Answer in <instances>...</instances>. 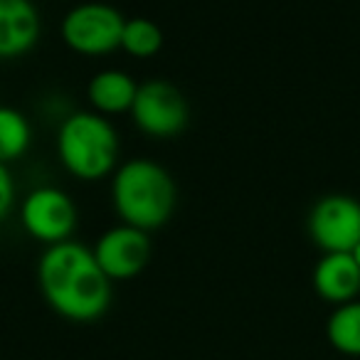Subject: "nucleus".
<instances>
[{
    "instance_id": "1a4fd4ad",
    "label": "nucleus",
    "mask_w": 360,
    "mask_h": 360,
    "mask_svg": "<svg viewBox=\"0 0 360 360\" xmlns=\"http://www.w3.org/2000/svg\"><path fill=\"white\" fill-rule=\"evenodd\" d=\"M42 18L32 0H0V60H18L40 42Z\"/></svg>"
},
{
    "instance_id": "dca6fc26",
    "label": "nucleus",
    "mask_w": 360,
    "mask_h": 360,
    "mask_svg": "<svg viewBox=\"0 0 360 360\" xmlns=\"http://www.w3.org/2000/svg\"><path fill=\"white\" fill-rule=\"evenodd\" d=\"M350 255H353L355 264H358V266H360V242H358V245H355V247H353V252H350Z\"/></svg>"
},
{
    "instance_id": "423d86ee",
    "label": "nucleus",
    "mask_w": 360,
    "mask_h": 360,
    "mask_svg": "<svg viewBox=\"0 0 360 360\" xmlns=\"http://www.w3.org/2000/svg\"><path fill=\"white\" fill-rule=\"evenodd\" d=\"M18 217L27 237L45 247L72 240L79 225V210L70 193L57 186H37L20 200Z\"/></svg>"
},
{
    "instance_id": "f257e3e1",
    "label": "nucleus",
    "mask_w": 360,
    "mask_h": 360,
    "mask_svg": "<svg viewBox=\"0 0 360 360\" xmlns=\"http://www.w3.org/2000/svg\"><path fill=\"white\" fill-rule=\"evenodd\" d=\"M37 286L47 306L72 323L99 321L114 299V281L99 266L94 250L77 240L45 247L37 262Z\"/></svg>"
},
{
    "instance_id": "7ed1b4c3",
    "label": "nucleus",
    "mask_w": 360,
    "mask_h": 360,
    "mask_svg": "<svg viewBox=\"0 0 360 360\" xmlns=\"http://www.w3.org/2000/svg\"><path fill=\"white\" fill-rule=\"evenodd\" d=\"M57 158L77 180L94 183L119 168V134L109 116L96 111H72L62 119L55 136Z\"/></svg>"
},
{
    "instance_id": "2eb2a0df",
    "label": "nucleus",
    "mask_w": 360,
    "mask_h": 360,
    "mask_svg": "<svg viewBox=\"0 0 360 360\" xmlns=\"http://www.w3.org/2000/svg\"><path fill=\"white\" fill-rule=\"evenodd\" d=\"M18 202V188L15 178L11 173V165L0 163V222H6L13 215Z\"/></svg>"
},
{
    "instance_id": "f8f14e48",
    "label": "nucleus",
    "mask_w": 360,
    "mask_h": 360,
    "mask_svg": "<svg viewBox=\"0 0 360 360\" xmlns=\"http://www.w3.org/2000/svg\"><path fill=\"white\" fill-rule=\"evenodd\" d=\"M326 338L333 350L360 358V299L335 306L326 321Z\"/></svg>"
},
{
    "instance_id": "0eeeda50",
    "label": "nucleus",
    "mask_w": 360,
    "mask_h": 360,
    "mask_svg": "<svg viewBox=\"0 0 360 360\" xmlns=\"http://www.w3.org/2000/svg\"><path fill=\"white\" fill-rule=\"evenodd\" d=\"M309 237L323 255L353 252L360 242V202L350 195H323L309 212Z\"/></svg>"
},
{
    "instance_id": "20e7f679",
    "label": "nucleus",
    "mask_w": 360,
    "mask_h": 360,
    "mask_svg": "<svg viewBox=\"0 0 360 360\" xmlns=\"http://www.w3.org/2000/svg\"><path fill=\"white\" fill-rule=\"evenodd\" d=\"M124 22L126 15L109 3H79L65 13L60 35L75 55L104 57L121 50Z\"/></svg>"
},
{
    "instance_id": "ddd939ff",
    "label": "nucleus",
    "mask_w": 360,
    "mask_h": 360,
    "mask_svg": "<svg viewBox=\"0 0 360 360\" xmlns=\"http://www.w3.org/2000/svg\"><path fill=\"white\" fill-rule=\"evenodd\" d=\"M32 124L15 106H0V163H15L30 150Z\"/></svg>"
},
{
    "instance_id": "6e6552de",
    "label": "nucleus",
    "mask_w": 360,
    "mask_h": 360,
    "mask_svg": "<svg viewBox=\"0 0 360 360\" xmlns=\"http://www.w3.org/2000/svg\"><path fill=\"white\" fill-rule=\"evenodd\" d=\"M91 250L111 281H129L136 279L148 266L150 257H153V242H150V232L119 222L101 232Z\"/></svg>"
},
{
    "instance_id": "39448f33",
    "label": "nucleus",
    "mask_w": 360,
    "mask_h": 360,
    "mask_svg": "<svg viewBox=\"0 0 360 360\" xmlns=\"http://www.w3.org/2000/svg\"><path fill=\"white\" fill-rule=\"evenodd\" d=\"M129 116L143 136L165 141L175 139L188 129L191 104L173 82L148 79L139 84Z\"/></svg>"
},
{
    "instance_id": "9d476101",
    "label": "nucleus",
    "mask_w": 360,
    "mask_h": 360,
    "mask_svg": "<svg viewBox=\"0 0 360 360\" xmlns=\"http://www.w3.org/2000/svg\"><path fill=\"white\" fill-rule=\"evenodd\" d=\"M314 291L328 304H348L360 294V266L350 252L323 255L314 266Z\"/></svg>"
},
{
    "instance_id": "9b49d317",
    "label": "nucleus",
    "mask_w": 360,
    "mask_h": 360,
    "mask_svg": "<svg viewBox=\"0 0 360 360\" xmlns=\"http://www.w3.org/2000/svg\"><path fill=\"white\" fill-rule=\"evenodd\" d=\"M139 91V82L124 70H101L86 84V99L91 111L101 116L129 114Z\"/></svg>"
},
{
    "instance_id": "f03ea898",
    "label": "nucleus",
    "mask_w": 360,
    "mask_h": 360,
    "mask_svg": "<svg viewBox=\"0 0 360 360\" xmlns=\"http://www.w3.org/2000/svg\"><path fill=\"white\" fill-rule=\"evenodd\" d=\"M111 205L124 225L153 232L175 215L178 186L170 170L155 160H126L111 175Z\"/></svg>"
},
{
    "instance_id": "4468645a",
    "label": "nucleus",
    "mask_w": 360,
    "mask_h": 360,
    "mask_svg": "<svg viewBox=\"0 0 360 360\" xmlns=\"http://www.w3.org/2000/svg\"><path fill=\"white\" fill-rule=\"evenodd\" d=\"M121 50L136 60H150L163 50V30L150 18H126L124 32H121Z\"/></svg>"
}]
</instances>
